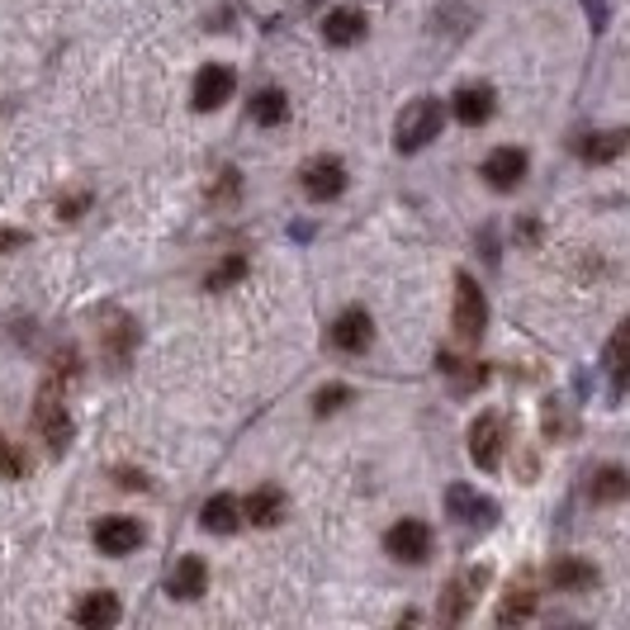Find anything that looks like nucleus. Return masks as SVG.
<instances>
[{"label": "nucleus", "instance_id": "obj_9", "mask_svg": "<svg viewBox=\"0 0 630 630\" xmlns=\"http://www.w3.org/2000/svg\"><path fill=\"white\" fill-rule=\"evenodd\" d=\"M142 545V527L134 517H104L96 527V550L100 555H134Z\"/></svg>", "mask_w": 630, "mask_h": 630}, {"label": "nucleus", "instance_id": "obj_3", "mask_svg": "<svg viewBox=\"0 0 630 630\" xmlns=\"http://www.w3.org/2000/svg\"><path fill=\"white\" fill-rule=\"evenodd\" d=\"M455 332L461 341H479L483 327H489V304H483V290L475 285V275H455Z\"/></svg>", "mask_w": 630, "mask_h": 630}, {"label": "nucleus", "instance_id": "obj_21", "mask_svg": "<svg viewBox=\"0 0 630 630\" xmlns=\"http://www.w3.org/2000/svg\"><path fill=\"white\" fill-rule=\"evenodd\" d=\"M602 361H607V370H612L616 385H626V379H630V323H621L612 332L607 351H602Z\"/></svg>", "mask_w": 630, "mask_h": 630}, {"label": "nucleus", "instance_id": "obj_18", "mask_svg": "<svg viewBox=\"0 0 630 630\" xmlns=\"http://www.w3.org/2000/svg\"><path fill=\"white\" fill-rule=\"evenodd\" d=\"M242 517L252 521V527H280V517H285V493H280V489H256L252 497H247Z\"/></svg>", "mask_w": 630, "mask_h": 630}, {"label": "nucleus", "instance_id": "obj_17", "mask_svg": "<svg viewBox=\"0 0 630 630\" xmlns=\"http://www.w3.org/2000/svg\"><path fill=\"white\" fill-rule=\"evenodd\" d=\"M200 521H204V531L228 536V531L242 527V503H238V497H228V493H218V497H209V503H204Z\"/></svg>", "mask_w": 630, "mask_h": 630}, {"label": "nucleus", "instance_id": "obj_28", "mask_svg": "<svg viewBox=\"0 0 630 630\" xmlns=\"http://www.w3.org/2000/svg\"><path fill=\"white\" fill-rule=\"evenodd\" d=\"M24 242V232H15V228H0V252H5V247H20Z\"/></svg>", "mask_w": 630, "mask_h": 630}, {"label": "nucleus", "instance_id": "obj_23", "mask_svg": "<svg viewBox=\"0 0 630 630\" xmlns=\"http://www.w3.org/2000/svg\"><path fill=\"white\" fill-rule=\"evenodd\" d=\"M626 493H630V475H626V469L607 465V469H597V475H593V497H597V503H621Z\"/></svg>", "mask_w": 630, "mask_h": 630}, {"label": "nucleus", "instance_id": "obj_27", "mask_svg": "<svg viewBox=\"0 0 630 630\" xmlns=\"http://www.w3.org/2000/svg\"><path fill=\"white\" fill-rule=\"evenodd\" d=\"M0 479H24V455L0 437Z\"/></svg>", "mask_w": 630, "mask_h": 630}, {"label": "nucleus", "instance_id": "obj_11", "mask_svg": "<svg viewBox=\"0 0 630 630\" xmlns=\"http://www.w3.org/2000/svg\"><path fill=\"white\" fill-rule=\"evenodd\" d=\"M232 72L228 67H218V62H209V67H200V76H194V110H218L223 100L232 96Z\"/></svg>", "mask_w": 630, "mask_h": 630}, {"label": "nucleus", "instance_id": "obj_5", "mask_svg": "<svg viewBox=\"0 0 630 630\" xmlns=\"http://www.w3.org/2000/svg\"><path fill=\"white\" fill-rule=\"evenodd\" d=\"M483 588H489V569H465L461 579H451L441 593V621H465Z\"/></svg>", "mask_w": 630, "mask_h": 630}, {"label": "nucleus", "instance_id": "obj_16", "mask_svg": "<svg viewBox=\"0 0 630 630\" xmlns=\"http://www.w3.org/2000/svg\"><path fill=\"white\" fill-rule=\"evenodd\" d=\"M323 38L332 48L361 43V38H365V15H361V10H332V15L323 20Z\"/></svg>", "mask_w": 630, "mask_h": 630}, {"label": "nucleus", "instance_id": "obj_6", "mask_svg": "<svg viewBox=\"0 0 630 630\" xmlns=\"http://www.w3.org/2000/svg\"><path fill=\"white\" fill-rule=\"evenodd\" d=\"M385 550L399 564H423V559H431V527L427 521H399V527H389V536H385Z\"/></svg>", "mask_w": 630, "mask_h": 630}, {"label": "nucleus", "instance_id": "obj_22", "mask_svg": "<svg viewBox=\"0 0 630 630\" xmlns=\"http://www.w3.org/2000/svg\"><path fill=\"white\" fill-rule=\"evenodd\" d=\"M252 119L266 124V128L290 119V100H285V90H261V96L252 100Z\"/></svg>", "mask_w": 630, "mask_h": 630}, {"label": "nucleus", "instance_id": "obj_14", "mask_svg": "<svg viewBox=\"0 0 630 630\" xmlns=\"http://www.w3.org/2000/svg\"><path fill=\"white\" fill-rule=\"evenodd\" d=\"M451 114H455V119H461L465 128L489 124V114H493V90H489V86H465L461 96L451 100Z\"/></svg>", "mask_w": 630, "mask_h": 630}, {"label": "nucleus", "instance_id": "obj_12", "mask_svg": "<svg viewBox=\"0 0 630 630\" xmlns=\"http://www.w3.org/2000/svg\"><path fill=\"white\" fill-rule=\"evenodd\" d=\"M445 512H451V517H461V521H469V527H489V521L497 517V507L489 503V497H479L475 489H465V483H455V489L445 493Z\"/></svg>", "mask_w": 630, "mask_h": 630}, {"label": "nucleus", "instance_id": "obj_8", "mask_svg": "<svg viewBox=\"0 0 630 630\" xmlns=\"http://www.w3.org/2000/svg\"><path fill=\"white\" fill-rule=\"evenodd\" d=\"M370 337H375V323H370L365 308H346L332 323V332H327V341H332L337 351H346V356H361V351L370 346Z\"/></svg>", "mask_w": 630, "mask_h": 630}, {"label": "nucleus", "instance_id": "obj_1", "mask_svg": "<svg viewBox=\"0 0 630 630\" xmlns=\"http://www.w3.org/2000/svg\"><path fill=\"white\" fill-rule=\"evenodd\" d=\"M34 427L43 431V441L52 445V451H67V441H72V413H67V403H62V375L43 379V389H38V399H34Z\"/></svg>", "mask_w": 630, "mask_h": 630}, {"label": "nucleus", "instance_id": "obj_25", "mask_svg": "<svg viewBox=\"0 0 630 630\" xmlns=\"http://www.w3.org/2000/svg\"><path fill=\"white\" fill-rule=\"evenodd\" d=\"M242 275H247V261H242V256H228L214 275H209V290H228V285H238Z\"/></svg>", "mask_w": 630, "mask_h": 630}, {"label": "nucleus", "instance_id": "obj_2", "mask_svg": "<svg viewBox=\"0 0 630 630\" xmlns=\"http://www.w3.org/2000/svg\"><path fill=\"white\" fill-rule=\"evenodd\" d=\"M441 124H445V104L441 100H413L408 110L399 114V128H393V142H399V152H417V148H427L431 138L441 134Z\"/></svg>", "mask_w": 630, "mask_h": 630}, {"label": "nucleus", "instance_id": "obj_7", "mask_svg": "<svg viewBox=\"0 0 630 630\" xmlns=\"http://www.w3.org/2000/svg\"><path fill=\"white\" fill-rule=\"evenodd\" d=\"M299 186H304L308 200L327 204V200H337V194L346 190V166H341L337 156H318V162H308V166H304Z\"/></svg>", "mask_w": 630, "mask_h": 630}, {"label": "nucleus", "instance_id": "obj_10", "mask_svg": "<svg viewBox=\"0 0 630 630\" xmlns=\"http://www.w3.org/2000/svg\"><path fill=\"white\" fill-rule=\"evenodd\" d=\"M521 176H527V152L521 148H493L483 156V180H489L493 190H512Z\"/></svg>", "mask_w": 630, "mask_h": 630}, {"label": "nucleus", "instance_id": "obj_26", "mask_svg": "<svg viewBox=\"0 0 630 630\" xmlns=\"http://www.w3.org/2000/svg\"><path fill=\"white\" fill-rule=\"evenodd\" d=\"M346 399H351V389H346V385H327V389L318 393V399H313V413L327 417L332 408H341V403H346Z\"/></svg>", "mask_w": 630, "mask_h": 630}, {"label": "nucleus", "instance_id": "obj_4", "mask_svg": "<svg viewBox=\"0 0 630 630\" xmlns=\"http://www.w3.org/2000/svg\"><path fill=\"white\" fill-rule=\"evenodd\" d=\"M503 437H507L503 413H479L475 427H469V461L479 469H497V461H503Z\"/></svg>", "mask_w": 630, "mask_h": 630}, {"label": "nucleus", "instance_id": "obj_13", "mask_svg": "<svg viewBox=\"0 0 630 630\" xmlns=\"http://www.w3.org/2000/svg\"><path fill=\"white\" fill-rule=\"evenodd\" d=\"M119 597L114 593H86L81 602H76V626H86V630H110L114 621H119Z\"/></svg>", "mask_w": 630, "mask_h": 630}, {"label": "nucleus", "instance_id": "obj_20", "mask_svg": "<svg viewBox=\"0 0 630 630\" xmlns=\"http://www.w3.org/2000/svg\"><path fill=\"white\" fill-rule=\"evenodd\" d=\"M531 612H536V588H531V579H517L507 588V597L497 602V626H517Z\"/></svg>", "mask_w": 630, "mask_h": 630}, {"label": "nucleus", "instance_id": "obj_29", "mask_svg": "<svg viewBox=\"0 0 630 630\" xmlns=\"http://www.w3.org/2000/svg\"><path fill=\"white\" fill-rule=\"evenodd\" d=\"M588 15H593V29H602V20H607V10H602V0H588Z\"/></svg>", "mask_w": 630, "mask_h": 630}, {"label": "nucleus", "instance_id": "obj_15", "mask_svg": "<svg viewBox=\"0 0 630 630\" xmlns=\"http://www.w3.org/2000/svg\"><path fill=\"white\" fill-rule=\"evenodd\" d=\"M550 583L559 593H588V588H597V569L583 559H555L550 564Z\"/></svg>", "mask_w": 630, "mask_h": 630}, {"label": "nucleus", "instance_id": "obj_24", "mask_svg": "<svg viewBox=\"0 0 630 630\" xmlns=\"http://www.w3.org/2000/svg\"><path fill=\"white\" fill-rule=\"evenodd\" d=\"M626 148V138H616V134H593V138H583V156L588 162H612L616 152Z\"/></svg>", "mask_w": 630, "mask_h": 630}, {"label": "nucleus", "instance_id": "obj_19", "mask_svg": "<svg viewBox=\"0 0 630 630\" xmlns=\"http://www.w3.org/2000/svg\"><path fill=\"white\" fill-rule=\"evenodd\" d=\"M209 588V569L200 555H186L176 564V574H171V597H204Z\"/></svg>", "mask_w": 630, "mask_h": 630}]
</instances>
